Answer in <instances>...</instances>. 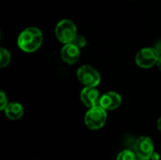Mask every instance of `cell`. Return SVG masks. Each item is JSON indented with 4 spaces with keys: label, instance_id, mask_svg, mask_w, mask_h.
Listing matches in <instances>:
<instances>
[{
    "label": "cell",
    "instance_id": "6da1fadb",
    "mask_svg": "<svg viewBox=\"0 0 161 160\" xmlns=\"http://www.w3.org/2000/svg\"><path fill=\"white\" fill-rule=\"evenodd\" d=\"M17 43L19 48L24 52H35L42 43V34L37 27H27L20 33Z\"/></svg>",
    "mask_w": 161,
    "mask_h": 160
},
{
    "label": "cell",
    "instance_id": "7a4b0ae2",
    "mask_svg": "<svg viewBox=\"0 0 161 160\" xmlns=\"http://www.w3.org/2000/svg\"><path fill=\"white\" fill-rule=\"evenodd\" d=\"M107 110L101 106H95L91 108L85 115V124L88 128L92 130H97L104 126L107 122Z\"/></svg>",
    "mask_w": 161,
    "mask_h": 160
},
{
    "label": "cell",
    "instance_id": "3957f363",
    "mask_svg": "<svg viewBox=\"0 0 161 160\" xmlns=\"http://www.w3.org/2000/svg\"><path fill=\"white\" fill-rule=\"evenodd\" d=\"M76 35V26L71 20L64 19L58 23L56 26V36L60 42L64 44L71 43Z\"/></svg>",
    "mask_w": 161,
    "mask_h": 160
},
{
    "label": "cell",
    "instance_id": "277c9868",
    "mask_svg": "<svg viewBox=\"0 0 161 160\" xmlns=\"http://www.w3.org/2000/svg\"><path fill=\"white\" fill-rule=\"evenodd\" d=\"M160 54L156 48H142L136 55V63L139 67L143 69H149L158 63Z\"/></svg>",
    "mask_w": 161,
    "mask_h": 160
},
{
    "label": "cell",
    "instance_id": "5b68a950",
    "mask_svg": "<svg viewBox=\"0 0 161 160\" xmlns=\"http://www.w3.org/2000/svg\"><path fill=\"white\" fill-rule=\"evenodd\" d=\"M77 78L85 87H97L100 84V74L89 65H83L77 70Z\"/></svg>",
    "mask_w": 161,
    "mask_h": 160
},
{
    "label": "cell",
    "instance_id": "8992f818",
    "mask_svg": "<svg viewBox=\"0 0 161 160\" xmlns=\"http://www.w3.org/2000/svg\"><path fill=\"white\" fill-rule=\"evenodd\" d=\"M135 153L139 158L151 159L155 153L153 141L148 137H140L135 142Z\"/></svg>",
    "mask_w": 161,
    "mask_h": 160
},
{
    "label": "cell",
    "instance_id": "52a82bcc",
    "mask_svg": "<svg viewBox=\"0 0 161 160\" xmlns=\"http://www.w3.org/2000/svg\"><path fill=\"white\" fill-rule=\"evenodd\" d=\"M100 93L96 87H85L80 92L81 102L89 108L99 105Z\"/></svg>",
    "mask_w": 161,
    "mask_h": 160
},
{
    "label": "cell",
    "instance_id": "ba28073f",
    "mask_svg": "<svg viewBox=\"0 0 161 160\" xmlns=\"http://www.w3.org/2000/svg\"><path fill=\"white\" fill-rule=\"evenodd\" d=\"M122 104V97L115 91H109L100 97L99 106L106 110H113L120 107Z\"/></svg>",
    "mask_w": 161,
    "mask_h": 160
},
{
    "label": "cell",
    "instance_id": "9c48e42d",
    "mask_svg": "<svg viewBox=\"0 0 161 160\" xmlns=\"http://www.w3.org/2000/svg\"><path fill=\"white\" fill-rule=\"evenodd\" d=\"M61 58L64 62L68 64H75L78 61L80 57V48H78L74 43H67L65 44L60 53Z\"/></svg>",
    "mask_w": 161,
    "mask_h": 160
},
{
    "label": "cell",
    "instance_id": "30bf717a",
    "mask_svg": "<svg viewBox=\"0 0 161 160\" xmlns=\"http://www.w3.org/2000/svg\"><path fill=\"white\" fill-rule=\"evenodd\" d=\"M5 115L9 120H19L24 115V108L19 103H9L4 109Z\"/></svg>",
    "mask_w": 161,
    "mask_h": 160
},
{
    "label": "cell",
    "instance_id": "8fae6325",
    "mask_svg": "<svg viewBox=\"0 0 161 160\" xmlns=\"http://www.w3.org/2000/svg\"><path fill=\"white\" fill-rule=\"evenodd\" d=\"M10 54L9 52L5 49V48H1L0 49V67L1 68H5L6 66H8L10 62Z\"/></svg>",
    "mask_w": 161,
    "mask_h": 160
},
{
    "label": "cell",
    "instance_id": "7c38bea8",
    "mask_svg": "<svg viewBox=\"0 0 161 160\" xmlns=\"http://www.w3.org/2000/svg\"><path fill=\"white\" fill-rule=\"evenodd\" d=\"M116 160H137L136 153L130 150H124L118 155Z\"/></svg>",
    "mask_w": 161,
    "mask_h": 160
},
{
    "label": "cell",
    "instance_id": "4fadbf2b",
    "mask_svg": "<svg viewBox=\"0 0 161 160\" xmlns=\"http://www.w3.org/2000/svg\"><path fill=\"white\" fill-rule=\"evenodd\" d=\"M75 45H76L78 48H84L86 46V43H87V41H86V38L82 35H76L75 38L74 39L73 42Z\"/></svg>",
    "mask_w": 161,
    "mask_h": 160
},
{
    "label": "cell",
    "instance_id": "5bb4252c",
    "mask_svg": "<svg viewBox=\"0 0 161 160\" xmlns=\"http://www.w3.org/2000/svg\"><path fill=\"white\" fill-rule=\"evenodd\" d=\"M8 106V99L7 96L5 94V92L3 91H0V109L4 110L6 108V107Z\"/></svg>",
    "mask_w": 161,
    "mask_h": 160
},
{
    "label": "cell",
    "instance_id": "9a60e30c",
    "mask_svg": "<svg viewBox=\"0 0 161 160\" xmlns=\"http://www.w3.org/2000/svg\"><path fill=\"white\" fill-rule=\"evenodd\" d=\"M155 48H156V49H157V50L158 51V53H159V54L161 55V41H159V42H158V43L157 44V46H156Z\"/></svg>",
    "mask_w": 161,
    "mask_h": 160
},
{
    "label": "cell",
    "instance_id": "2e32d148",
    "mask_svg": "<svg viewBox=\"0 0 161 160\" xmlns=\"http://www.w3.org/2000/svg\"><path fill=\"white\" fill-rule=\"evenodd\" d=\"M157 65H158V69L161 71V55L159 56V58H158V63H157Z\"/></svg>",
    "mask_w": 161,
    "mask_h": 160
},
{
    "label": "cell",
    "instance_id": "e0dca14e",
    "mask_svg": "<svg viewBox=\"0 0 161 160\" xmlns=\"http://www.w3.org/2000/svg\"><path fill=\"white\" fill-rule=\"evenodd\" d=\"M158 158H159V157H158L157 154H155V153L153 154V156H152V157H151V159L152 160H158Z\"/></svg>",
    "mask_w": 161,
    "mask_h": 160
},
{
    "label": "cell",
    "instance_id": "ac0fdd59",
    "mask_svg": "<svg viewBox=\"0 0 161 160\" xmlns=\"http://www.w3.org/2000/svg\"><path fill=\"white\" fill-rule=\"evenodd\" d=\"M158 130L161 132V117L158 119Z\"/></svg>",
    "mask_w": 161,
    "mask_h": 160
},
{
    "label": "cell",
    "instance_id": "d6986e66",
    "mask_svg": "<svg viewBox=\"0 0 161 160\" xmlns=\"http://www.w3.org/2000/svg\"><path fill=\"white\" fill-rule=\"evenodd\" d=\"M137 160H148V159H143V158H139V159Z\"/></svg>",
    "mask_w": 161,
    "mask_h": 160
}]
</instances>
